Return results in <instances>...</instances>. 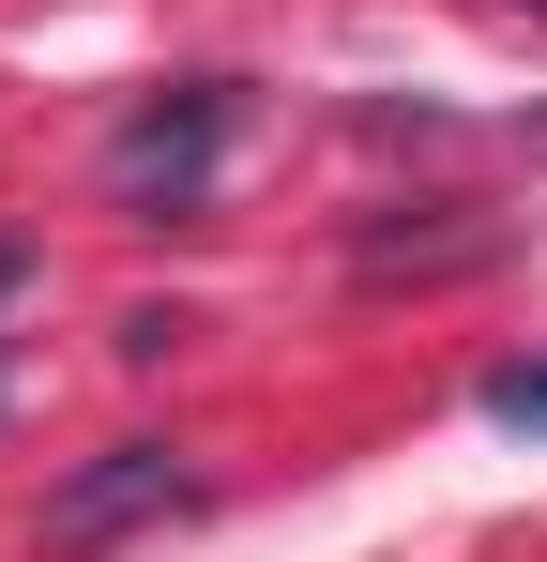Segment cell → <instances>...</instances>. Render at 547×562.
Masks as SVG:
<instances>
[{
	"label": "cell",
	"instance_id": "3957f363",
	"mask_svg": "<svg viewBox=\"0 0 547 562\" xmlns=\"http://www.w3.org/2000/svg\"><path fill=\"white\" fill-rule=\"evenodd\" d=\"M487 426H517V441H547V350H517V366H487V395H471Z\"/></svg>",
	"mask_w": 547,
	"mask_h": 562
},
{
	"label": "cell",
	"instance_id": "5b68a950",
	"mask_svg": "<svg viewBox=\"0 0 547 562\" xmlns=\"http://www.w3.org/2000/svg\"><path fill=\"white\" fill-rule=\"evenodd\" d=\"M533 15H547V0H533Z\"/></svg>",
	"mask_w": 547,
	"mask_h": 562
},
{
	"label": "cell",
	"instance_id": "277c9868",
	"mask_svg": "<svg viewBox=\"0 0 547 562\" xmlns=\"http://www.w3.org/2000/svg\"><path fill=\"white\" fill-rule=\"evenodd\" d=\"M15 289H31V244H15V228H0V304H15Z\"/></svg>",
	"mask_w": 547,
	"mask_h": 562
},
{
	"label": "cell",
	"instance_id": "6da1fadb",
	"mask_svg": "<svg viewBox=\"0 0 547 562\" xmlns=\"http://www.w3.org/2000/svg\"><path fill=\"white\" fill-rule=\"evenodd\" d=\"M213 153H228V77H182V92H153L107 137V183H122V213H198Z\"/></svg>",
	"mask_w": 547,
	"mask_h": 562
},
{
	"label": "cell",
	"instance_id": "7a4b0ae2",
	"mask_svg": "<svg viewBox=\"0 0 547 562\" xmlns=\"http://www.w3.org/2000/svg\"><path fill=\"white\" fill-rule=\"evenodd\" d=\"M198 502V471L168 457V441H107L91 471H62V502H46V548L62 562H91L107 532H137V517H182Z\"/></svg>",
	"mask_w": 547,
	"mask_h": 562
}]
</instances>
